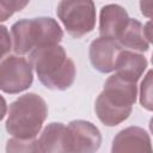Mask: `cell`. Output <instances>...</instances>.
<instances>
[{
	"mask_svg": "<svg viewBox=\"0 0 153 153\" xmlns=\"http://www.w3.org/2000/svg\"><path fill=\"white\" fill-rule=\"evenodd\" d=\"M136 96V82L128 81L116 73L112 74L106 79L103 91L96 99L97 117L104 126H118L130 116Z\"/></svg>",
	"mask_w": 153,
	"mask_h": 153,
	"instance_id": "cell-1",
	"label": "cell"
},
{
	"mask_svg": "<svg viewBox=\"0 0 153 153\" xmlns=\"http://www.w3.org/2000/svg\"><path fill=\"white\" fill-rule=\"evenodd\" d=\"M29 59L38 80L47 88L63 91L74 82L75 65L60 44L36 48L30 53Z\"/></svg>",
	"mask_w": 153,
	"mask_h": 153,
	"instance_id": "cell-2",
	"label": "cell"
},
{
	"mask_svg": "<svg viewBox=\"0 0 153 153\" xmlns=\"http://www.w3.org/2000/svg\"><path fill=\"white\" fill-rule=\"evenodd\" d=\"M48 116V105L37 93H25L8 106L5 127L18 139H35Z\"/></svg>",
	"mask_w": 153,
	"mask_h": 153,
	"instance_id": "cell-3",
	"label": "cell"
},
{
	"mask_svg": "<svg viewBox=\"0 0 153 153\" xmlns=\"http://www.w3.org/2000/svg\"><path fill=\"white\" fill-rule=\"evenodd\" d=\"M11 36L14 53L24 55L43 45L59 44L63 31L55 19L38 17L16 22L11 27Z\"/></svg>",
	"mask_w": 153,
	"mask_h": 153,
	"instance_id": "cell-4",
	"label": "cell"
},
{
	"mask_svg": "<svg viewBox=\"0 0 153 153\" xmlns=\"http://www.w3.org/2000/svg\"><path fill=\"white\" fill-rule=\"evenodd\" d=\"M56 14L67 32L80 38L96 26V6L93 0H60Z\"/></svg>",
	"mask_w": 153,
	"mask_h": 153,
	"instance_id": "cell-5",
	"label": "cell"
},
{
	"mask_svg": "<svg viewBox=\"0 0 153 153\" xmlns=\"http://www.w3.org/2000/svg\"><path fill=\"white\" fill-rule=\"evenodd\" d=\"M32 65L17 55L2 57L0 63V88L5 93L17 94L27 90L33 81Z\"/></svg>",
	"mask_w": 153,
	"mask_h": 153,
	"instance_id": "cell-6",
	"label": "cell"
},
{
	"mask_svg": "<svg viewBox=\"0 0 153 153\" xmlns=\"http://www.w3.org/2000/svg\"><path fill=\"white\" fill-rule=\"evenodd\" d=\"M102 145L99 129L88 121L74 120L65 130V152H96Z\"/></svg>",
	"mask_w": 153,
	"mask_h": 153,
	"instance_id": "cell-7",
	"label": "cell"
},
{
	"mask_svg": "<svg viewBox=\"0 0 153 153\" xmlns=\"http://www.w3.org/2000/svg\"><path fill=\"white\" fill-rule=\"evenodd\" d=\"M122 45L114 38L98 37L90 44L88 56L91 65L100 73H110L115 71V63Z\"/></svg>",
	"mask_w": 153,
	"mask_h": 153,
	"instance_id": "cell-8",
	"label": "cell"
},
{
	"mask_svg": "<svg viewBox=\"0 0 153 153\" xmlns=\"http://www.w3.org/2000/svg\"><path fill=\"white\" fill-rule=\"evenodd\" d=\"M112 153L118 152H153L151 137L140 127H128L121 130L112 140Z\"/></svg>",
	"mask_w": 153,
	"mask_h": 153,
	"instance_id": "cell-9",
	"label": "cell"
},
{
	"mask_svg": "<svg viewBox=\"0 0 153 153\" xmlns=\"http://www.w3.org/2000/svg\"><path fill=\"white\" fill-rule=\"evenodd\" d=\"M127 11L116 4H109L102 7L99 13V33L103 37L118 39L120 35L129 22Z\"/></svg>",
	"mask_w": 153,
	"mask_h": 153,
	"instance_id": "cell-10",
	"label": "cell"
},
{
	"mask_svg": "<svg viewBox=\"0 0 153 153\" xmlns=\"http://www.w3.org/2000/svg\"><path fill=\"white\" fill-rule=\"evenodd\" d=\"M146 68V57L133 50H121L115 63L116 74L133 82H136L141 78Z\"/></svg>",
	"mask_w": 153,
	"mask_h": 153,
	"instance_id": "cell-11",
	"label": "cell"
},
{
	"mask_svg": "<svg viewBox=\"0 0 153 153\" xmlns=\"http://www.w3.org/2000/svg\"><path fill=\"white\" fill-rule=\"evenodd\" d=\"M118 43L128 49L145 53L148 50L149 44L143 32V25L137 20L130 18L127 26L118 37Z\"/></svg>",
	"mask_w": 153,
	"mask_h": 153,
	"instance_id": "cell-12",
	"label": "cell"
},
{
	"mask_svg": "<svg viewBox=\"0 0 153 153\" xmlns=\"http://www.w3.org/2000/svg\"><path fill=\"white\" fill-rule=\"evenodd\" d=\"M65 130L66 126L61 122L49 123L38 139L39 152H65Z\"/></svg>",
	"mask_w": 153,
	"mask_h": 153,
	"instance_id": "cell-13",
	"label": "cell"
},
{
	"mask_svg": "<svg viewBox=\"0 0 153 153\" xmlns=\"http://www.w3.org/2000/svg\"><path fill=\"white\" fill-rule=\"evenodd\" d=\"M140 104L143 109L153 111V69L148 71L140 85Z\"/></svg>",
	"mask_w": 153,
	"mask_h": 153,
	"instance_id": "cell-14",
	"label": "cell"
},
{
	"mask_svg": "<svg viewBox=\"0 0 153 153\" xmlns=\"http://www.w3.org/2000/svg\"><path fill=\"white\" fill-rule=\"evenodd\" d=\"M7 152H39L38 140L35 139H11L7 141Z\"/></svg>",
	"mask_w": 153,
	"mask_h": 153,
	"instance_id": "cell-15",
	"label": "cell"
},
{
	"mask_svg": "<svg viewBox=\"0 0 153 153\" xmlns=\"http://www.w3.org/2000/svg\"><path fill=\"white\" fill-rule=\"evenodd\" d=\"M30 0H0V18L1 22L7 20L13 13L24 10Z\"/></svg>",
	"mask_w": 153,
	"mask_h": 153,
	"instance_id": "cell-16",
	"label": "cell"
},
{
	"mask_svg": "<svg viewBox=\"0 0 153 153\" xmlns=\"http://www.w3.org/2000/svg\"><path fill=\"white\" fill-rule=\"evenodd\" d=\"M0 29H1V57H5V55L11 50V39L7 32V27L5 25H1Z\"/></svg>",
	"mask_w": 153,
	"mask_h": 153,
	"instance_id": "cell-17",
	"label": "cell"
},
{
	"mask_svg": "<svg viewBox=\"0 0 153 153\" xmlns=\"http://www.w3.org/2000/svg\"><path fill=\"white\" fill-rule=\"evenodd\" d=\"M140 11L145 17L153 20V0H140Z\"/></svg>",
	"mask_w": 153,
	"mask_h": 153,
	"instance_id": "cell-18",
	"label": "cell"
},
{
	"mask_svg": "<svg viewBox=\"0 0 153 153\" xmlns=\"http://www.w3.org/2000/svg\"><path fill=\"white\" fill-rule=\"evenodd\" d=\"M143 32H145V36H146L147 41L153 44V20H152V19L148 20V22L145 24V26H143Z\"/></svg>",
	"mask_w": 153,
	"mask_h": 153,
	"instance_id": "cell-19",
	"label": "cell"
},
{
	"mask_svg": "<svg viewBox=\"0 0 153 153\" xmlns=\"http://www.w3.org/2000/svg\"><path fill=\"white\" fill-rule=\"evenodd\" d=\"M149 130H151V133L153 134V117H152L151 121H149Z\"/></svg>",
	"mask_w": 153,
	"mask_h": 153,
	"instance_id": "cell-20",
	"label": "cell"
},
{
	"mask_svg": "<svg viewBox=\"0 0 153 153\" xmlns=\"http://www.w3.org/2000/svg\"><path fill=\"white\" fill-rule=\"evenodd\" d=\"M151 61H152V65H153V54H152V59H151Z\"/></svg>",
	"mask_w": 153,
	"mask_h": 153,
	"instance_id": "cell-21",
	"label": "cell"
}]
</instances>
